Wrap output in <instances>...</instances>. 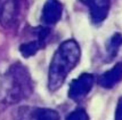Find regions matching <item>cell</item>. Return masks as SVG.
Listing matches in <instances>:
<instances>
[{
    "label": "cell",
    "instance_id": "1",
    "mask_svg": "<svg viewBox=\"0 0 122 120\" xmlns=\"http://www.w3.org/2000/svg\"><path fill=\"white\" fill-rule=\"evenodd\" d=\"M31 94V77L27 69L21 63L13 64L5 74L0 76V112L27 98Z\"/></svg>",
    "mask_w": 122,
    "mask_h": 120
},
{
    "label": "cell",
    "instance_id": "2",
    "mask_svg": "<svg viewBox=\"0 0 122 120\" xmlns=\"http://www.w3.org/2000/svg\"><path fill=\"white\" fill-rule=\"evenodd\" d=\"M81 49L79 44L70 39L62 42L55 52L48 71V88L56 92L62 87L69 73L76 66L80 61Z\"/></svg>",
    "mask_w": 122,
    "mask_h": 120
},
{
    "label": "cell",
    "instance_id": "3",
    "mask_svg": "<svg viewBox=\"0 0 122 120\" xmlns=\"http://www.w3.org/2000/svg\"><path fill=\"white\" fill-rule=\"evenodd\" d=\"M95 82V78L90 73H82L74 79L69 89V97L74 101H80L89 94Z\"/></svg>",
    "mask_w": 122,
    "mask_h": 120
},
{
    "label": "cell",
    "instance_id": "4",
    "mask_svg": "<svg viewBox=\"0 0 122 120\" xmlns=\"http://www.w3.org/2000/svg\"><path fill=\"white\" fill-rule=\"evenodd\" d=\"M18 11L17 0H0V23L4 27H10L16 21Z\"/></svg>",
    "mask_w": 122,
    "mask_h": 120
},
{
    "label": "cell",
    "instance_id": "5",
    "mask_svg": "<svg viewBox=\"0 0 122 120\" xmlns=\"http://www.w3.org/2000/svg\"><path fill=\"white\" fill-rule=\"evenodd\" d=\"M63 14V6L58 0H47L43 6L41 20L46 25L56 24Z\"/></svg>",
    "mask_w": 122,
    "mask_h": 120
},
{
    "label": "cell",
    "instance_id": "6",
    "mask_svg": "<svg viewBox=\"0 0 122 120\" xmlns=\"http://www.w3.org/2000/svg\"><path fill=\"white\" fill-rule=\"evenodd\" d=\"M122 80V62L98 77V84L104 88H112Z\"/></svg>",
    "mask_w": 122,
    "mask_h": 120
},
{
    "label": "cell",
    "instance_id": "7",
    "mask_svg": "<svg viewBox=\"0 0 122 120\" xmlns=\"http://www.w3.org/2000/svg\"><path fill=\"white\" fill-rule=\"evenodd\" d=\"M90 16L94 23H101L106 18L110 9V0H88Z\"/></svg>",
    "mask_w": 122,
    "mask_h": 120
},
{
    "label": "cell",
    "instance_id": "8",
    "mask_svg": "<svg viewBox=\"0 0 122 120\" xmlns=\"http://www.w3.org/2000/svg\"><path fill=\"white\" fill-rule=\"evenodd\" d=\"M45 47V41L40 40V39H36V40H32V41L25 42V44H22L20 46V52L24 57H30L36 55L41 48Z\"/></svg>",
    "mask_w": 122,
    "mask_h": 120
},
{
    "label": "cell",
    "instance_id": "9",
    "mask_svg": "<svg viewBox=\"0 0 122 120\" xmlns=\"http://www.w3.org/2000/svg\"><path fill=\"white\" fill-rule=\"evenodd\" d=\"M32 120H59L57 111L51 109H37L34 108Z\"/></svg>",
    "mask_w": 122,
    "mask_h": 120
},
{
    "label": "cell",
    "instance_id": "10",
    "mask_svg": "<svg viewBox=\"0 0 122 120\" xmlns=\"http://www.w3.org/2000/svg\"><path fill=\"white\" fill-rule=\"evenodd\" d=\"M121 46H122V34L115 33V34L111 38V40L108 42V46H107V52L110 54L111 58H113L117 55Z\"/></svg>",
    "mask_w": 122,
    "mask_h": 120
},
{
    "label": "cell",
    "instance_id": "11",
    "mask_svg": "<svg viewBox=\"0 0 122 120\" xmlns=\"http://www.w3.org/2000/svg\"><path fill=\"white\" fill-rule=\"evenodd\" d=\"M66 120H89V115L83 109H76L66 117Z\"/></svg>",
    "mask_w": 122,
    "mask_h": 120
},
{
    "label": "cell",
    "instance_id": "12",
    "mask_svg": "<svg viewBox=\"0 0 122 120\" xmlns=\"http://www.w3.org/2000/svg\"><path fill=\"white\" fill-rule=\"evenodd\" d=\"M115 120H122V98L119 101V104L115 112Z\"/></svg>",
    "mask_w": 122,
    "mask_h": 120
}]
</instances>
